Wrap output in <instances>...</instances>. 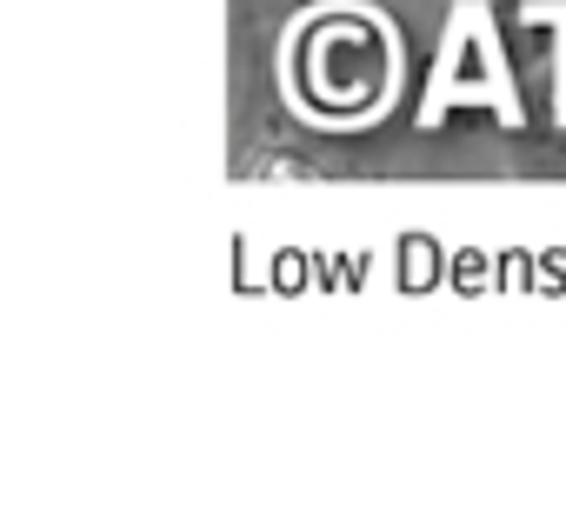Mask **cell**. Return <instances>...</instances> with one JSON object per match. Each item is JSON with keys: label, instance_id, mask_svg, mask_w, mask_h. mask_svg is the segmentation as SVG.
Instances as JSON below:
<instances>
[{"label": "cell", "instance_id": "cell-2", "mask_svg": "<svg viewBox=\"0 0 566 526\" xmlns=\"http://www.w3.org/2000/svg\"><path fill=\"white\" fill-rule=\"evenodd\" d=\"M287 8H340V0H287Z\"/></svg>", "mask_w": 566, "mask_h": 526}, {"label": "cell", "instance_id": "cell-1", "mask_svg": "<svg viewBox=\"0 0 566 526\" xmlns=\"http://www.w3.org/2000/svg\"><path fill=\"white\" fill-rule=\"evenodd\" d=\"M287 81L307 114L360 120L367 107H380V94L394 81V41L380 21L354 14L347 0L340 8H307V21L294 28V48H287Z\"/></svg>", "mask_w": 566, "mask_h": 526}]
</instances>
